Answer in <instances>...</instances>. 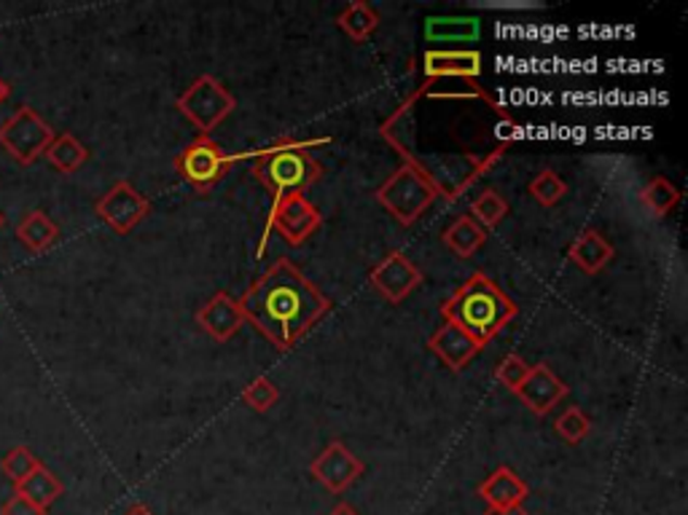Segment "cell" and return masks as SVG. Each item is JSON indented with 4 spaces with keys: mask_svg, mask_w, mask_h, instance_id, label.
Returning a JSON list of instances; mask_svg holds the SVG:
<instances>
[{
    "mask_svg": "<svg viewBox=\"0 0 688 515\" xmlns=\"http://www.w3.org/2000/svg\"><path fill=\"white\" fill-rule=\"evenodd\" d=\"M237 304L245 322H251L278 352H291L318 325L320 317L331 311V298L288 258L275 260Z\"/></svg>",
    "mask_w": 688,
    "mask_h": 515,
    "instance_id": "cell-1",
    "label": "cell"
},
{
    "mask_svg": "<svg viewBox=\"0 0 688 515\" xmlns=\"http://www.w3.org/2000/svg\"><path fill=\"white\" fill-rule=\"evenodd\" d=\"M442 317L487 347L514 320L517 304L484 271H473L442 304Z\"/></svg>",
    "mask_w": 688,
    "mask_h": 515,
    "instance_id": "cell-2",
    "label": "cell"
},
{
    "mask_svg": "<svg viewBox=\"0 0 688 515\" xmlns=\"http://www.w3.org/2000/svg\"><path fill=\"white\" fill-rule=\"evenodd\" d=\"M329 143V138L320 140H296V138H280L269 143L267 149L247 151V154H237L234 162L240 158H253V175L258 183L272 194L275 199H283L288 194H302L315 185L323 175L320 164L309 156V149Z\"/></svg>",
    "mask_w": 688,
    "mask_h": 515,
    "instance_id": "cell-3",
    "label": "cell"
},
{
    "mask_svg": "<svg viewBox=\"0 0 688 515\" xmlns=\"http://www.w3.org/2000/svg\"><path fill=\"white\" fill-rule=\"evenodd\" d=\"M374 196L398 223L411 226L425 215V209L436 202V196H442V191L422 169L404 164L377 189Z\"/></svg>",
    "mask_w": 688,
    "mask_h": 515,
    "instance_id": "cell-4",
    "label": "cell"
},
{
    "mask_svg": "<svg viewBox=\"0 0 688 515\" xmlns=\"http://www.w3.org/2000/svg\"><path fill=\"white\" fill-rule=\"evenodd\" d=\"M175 105H178V111L200 129L202 138H207V134L234 111L237 100L216 76H200L183 94H180Z\"/></svg>",
    "mask_w": 688,
    "mask_h": 515,
    "instance_id": "cell-5",
    "label": "cell"
},
{
    "mask_svg": "<svg viewBox=\"0 0 688 515\" xmlns=\"http://www.w3.org/2000/svg\"><path fill=\"white\" fill-rule=\"evenodd\" d=\"M175 172L186 180L189 185H194L200 194H207L211 189H216L224 178L229 175L234 156H229L216 140L211 138H196L194 143L186 145L178 156H175Z\"/></svg>",
    "mask_w": 688,
    "mask_h": 515,
    "instance_id": "cell-6",
    "label": "cell"
},
{
    "mask_svg": "<svg viewBox=\"0 0 688 515\" xmlns=\"http://www.w3.org/2000/svg\"><path fill=\"white\" fill-rule=\"evenodd\" d=\"M323 223V215L309 205L307 196L302 194H288L283 199H275L272 209L267 215V226H264V240L258 245L256 256H262L267 240L272 234H280L291 247H298L302 242H307L315 231Z\"/></svg>",
    "mask_w": 688,
    "mask_h": 515,
    "instance_id": "cell-7",
    "label": "cell"
},
{
    "mask_svg": "<svg viewBox=\"0 0 688 515\" xmlns=\"http://www.w3.org/2000/svg\"><path fill=\"white\" fill-rule=\"evenodd\" d=\"M54 140V129L33 107L22 105L14 116L0 124V145L20 164H33L47 154Z\"/></svg>",
    "mask_w": 688,
    "mask_h": 515,
    "instance_id": "cell-8",
    "label": "cell"
},
{
    "mask_svg": "<svg viewBox=\"0 0 688 515\" xmlns=\"http://www.w3.org/2000/svg\"><path fill=\"white\" fill-rule=\"evenodd\" d=\"M94 213L116 234H129L151 213V202L129 180H118V183L111 185L109 194H103L94 202Z\"/></svg>",
    "mask_w": 688,
    "mask_h": 515,
    "instance_id": "cell-9",
    "label": "cell"
},
{
    "mask_svg": "<svg viewBox=\"0 0 688 515\" xmlns=\"http://www.w3.org/2000/svg\"><path fill=\"white\" fill-rule=\"evenodd\" d=\"M369 282L387 304H402L406 296H411L422 285V271L406 253L391 250L371 269Z\"/></svg>",
    "mask_w": 688,
    "mask_h": 515,
    "instance_id": "cell-10",
    "label": "cell"
},
{
    "mask_svg": "<svg viewBox=\"0 0 688 515\" xmlns=\"http://www.w3.org/2000/svg\"><path fill=\"white\" fill-rule=\"evenodd\" d=\"M309 473L318 484H323L331 494H344L355 480L364 475V462L342 443V440H331L313 462H309Z\"/></svg>",
    "mask_w": 688,
    "mask_h": 515,
    "instance_id": "cell-11",
    "label": "cell"
},
{
    "mask_svg": "<svg viewBox=\"0 0 688 515\" xmlns=\"http://www.w3.org/2000/svg\"><path fill=\"white\" fill-rule=\"evenodd\" d=\"M514 395L535 416H546L560 400L571 395V387L546 362H538V365H530L527 378H524L522 387Z\"/></svg>",
    "mask_w": 688,
    "mask_h": 515,
    "instance_id": "cell-12",
    "label": "cell"
},
{
    "mask_svg": "<svg viewBox=\"0 0 688 515\" xmlns=\"http://www.w3.org/2000/svg\"><path fill=\"white\" fill-rule=\"evenodd\" d=\"M482 54L473 49H428L422 54V73L428 81H444V78H471L476 81L482 76Z\"/></svg>",
    "mask_w": 688,
    "mask_h": 515,
    "instance_id": "cell-13",
    "label": "cell"
},
{
    "mask_svg": "<svg viewBox=\"0 0 688 515\" xmlns=\"http://www.w3.org/2000/svg\"><path fill=\"white\" fill-rule=\"evenodd\" d=\"M196 322H200V327L207 336L216 338L218 344H227L245 325V317H242V309L234 296H229L227 291H218L196 311Z\"/></svg>",
    "mask_w": 688,
    "mask_h": 515,
    "instance_id": "cell-14",
    "label": "cell"
},
{
    "mask_svg": "<svg viewBox=\"0 0 688 515\" xmlns=\"http://www.w3.org/2000/svg\"><path fill=\"white\" fill-rule=\"evenodd\" d=\"M428 349L455 373H460L476 355L484 352V347L476 338L468 336L462 327L453 325V322H444V325L428 338Z\"/></svg>",
    "mask_w": 688,
    "mask_h": 515,
    "instance_id": "cell-15",
    "label": "cell"
},
{
    "mask_svg": "<svg viewBox=\"0 0 688 515\" xmlns=\"http://www.w3.org/2000/svg\"><path fill=\"white\" fill-rule=\"evenodd\" d=\"M476 491L489 507H517L530 497V486L506 464L489 473Z\"/></svg>",
    "mask_w": 688,
    "mask_h": 515,
    "instance_id": "cell-16",
    "label": "cell"
},
{
    "mask_svg": "<svg viewBox=\"0 0 688 515\" xmlns=\"http://www.w3.org/2000/svg\"><path fill=\"white\" fill-rule=\"evenodd\" d=\"M616 256L611 242L600 234L597 229H584L573 240V245L568 247V258L575 269H581L584 274H597V271L606 269L611 263V258Z\"/></svg>",
    "mask_w": 688,
    "mask_h": 515,
    "instance_id": "cell-17",
    "label": "cell"
},
{
    "mask_svg": "<svg viewBox=\"0 0 688 515\" xmlns=\"http://www.w3.org/2000/svg\"><path fill=\"white\" fill-rule=\"evenodd\" d=\"M482 27L476 16H431L425 20L428 43H471L476 41Z\"/></svg>",
    "mask_w": 688,
    "mask_h": 515,
    "instance_id": "cell-18",
    "label": "cell"
},
{
    "mask_svg": "<svg viewBox=\"0 0 688 515\" xmlns=\"http://www.w3.org/2000/svg\"><path fill=\"white\" fill-rule=\"evenodd\" d=\"M60 229L43 209H33L16 226V240L30 253H47L58 242Z\"/></svg>",
    "mask_w": 688,
    "mask_h": 515,
    "instance_id": "cell-19",
    "label": "cell"
},
{
    "mask_svg": "<svg viewBox=\"0 0 688 515\" xmlns=\"http://www.w3.org/2000/svg\"><path fill=\"white\" fill-rule=\"evenodd\" d=\"M62 491H65L62 480L52 473V469L43 467V464H38V467L33 469L22 484H16V494L30 500L33 505H38L41 511H49V507L60 500Z\"/></svg>",
    "mask_w": 688,
    "mask_h": 515,
    "instance_id": "cell-20",
    "label": "cell"
},
{
    "mask_svg": "<svg viewBox=\"0 0 688 515\" xmlns=\"http://www.w3.org/2000/svg\"><path fill=\"white\" fill-rule=\"evenodd\" d=\"M442 240L458 258H473V253L482 250L484 242H487V229H482L471 215H460V218L444 231Z\"/></svg>",
    "mask_w": 688,
    "mask_h": 515,
    "instance_id": "cell-21",
    "label": "cell"
},
{
    "mask_svg": "<svg viewBox=\"0 0 688 515\" xmlns=\"http://www.w3.org/2000/svg\"><path fill=\"white\" fill-rule=\"evenodd\" d=\"M336 25H340V30L349 41L364 43L366 38L374 36V30L380 27V14H377L374 5L366 3V0H355V3H349L347 9L336 16Z\"/></svg>",
    "mask_w": 688,
    "mask_h": 515,
    "instance_id": "cell-22",
    "label": "cell"
},
{
    "mask_svg": "<svg viewBox=\"0 0 688 515\" xmlns=\"http://www.w3.org/2000/svg\"><path fill=\"white\" fill-rule=\"evenodd\" d=\"M43 156L49 158V164H52L58 172L71 175V172H76L81 164H87L89 151H87V145H84L78 138H73L71 132H62V134H54V140L49 143L47 154Z\"/></svg>",
    "mask_w": 688,
    "mask_h": 515,
    "instance_id": "cell-23",
    "label": "cell"
},
{
    "mask_svg": "<svg viewBox=\"0 0 688 515\" xmlns=\"http://www.w3.org/2000/svg\"><path fill=\"white\" fill-rule=\"evenodd\" d=\"M640 202L646 205V209L653 218H664V215H670L678 207L680 191L675 189L667 178H651L646 189H642Z\"/></svg>",
    "mask_w": 688,
    "mask_h": 515,
    "instance_id": "cell-24",
    "label": "cell"
},
{
    "mask_svg": "<svg viewBox=\"0 0 688 515\" xmlns=\"http://www.w3.org/2000/svg\"><path fill=\"white\" fill-rule=\"evenodd\" d=\"M506 215H509V202H506L498 191H482V194L471 202V218L476 220L482 229H495Z\"/></svg>",
    "mask_w": 688,
    "mask_h": 515,
    "instance_id": "cell-25",
    "label": "cell"
},
{
    "mask_svg": "<svg viewBox=\"0 0 688 515\" xmlns=\"http://www.w3.org/2000/svg\"><path fill=\"white\" fill-rule=\"evenodd\" d=\"M565 194H568V183L560 178V175L551 172V169H544V172L530 183V196L544 207L560 205V202L565 199Z\"/></svg>",
    "mask_w": 688,
    "mask_h": 515,
    "instance_id": "cell-26",
    "label": "cell"
},
{
    "mask_svg": "<svg viewBox=\"0 0 688 515\" xmlns=\"http://www.w3.org/2000/svg\"><path fill=\"white\" fill-rule=\"evenodd\" d=\"M555 429H557V435H560V438L565 440V443L578 446L581 440L589 438L591 419L586 416V413L581 411V409H568V411H562L560 416H557Z\"/></svg>",
    "mask_w": 688,
    "mask_h": 515,
    "instance_id": "cell-27",
    "label": "cell"
},
{
    "mask_svg": "<svg viewBox=\"0 0 688 515\" xmlns=\"http://www.w3.org/2000/svg\"><path fill=\"white\" fill-rule=\"evenodd\" d=\"M38 456L33 454L30 449H27V446H14V449L11 451H5V456H3V462H0V469H3V475L5 478L11 480V484H22V480L27 478V475L33 473V469L38 467Z\"/></svg>",
    "mask_w": 688,
    "mask_h": 515,
    "instance_id": "cell-28",
    "label": "cell"
},
{
    "mask_svg": "<svg viewBox=\"0 0 688 515\" xmlns=\"http://www.w3.org/2000/svg\"><path fill=\"white\" fill-rule=\"evenodd\" d=\"M242 400H245L247 405H251L253 411H258V413H267L269 409H272L275 403H278L280 400V389L275 387V382L272 378H267V376H258V378H253L251 384H247L245 389H242V395H240Z\"/></svg>",
    "mask_w": 688,
    "mask_h": 515,
    "instance_id": "cell-29",
    "label": "cell"
},
{
    "mask_svg": "<svg viewBox=\"0 0 688 515\" xmlns=\"http://www.w3.org/2000/svg\"><path fill=\"white\" fill-rule=\"evenodd\" d=\"M527 373H530V365L519 358V355H506V358L500 360V365L495 368V378H498L509 392H517V389L522 387Z\"/></svg>",
    "mask_w": 688,
    "mask_h": 515,
    "instance_id": "cell-30",
    "label": "cell"
},
{
    "mask_svg": "<svg viewBox=\"0 0 688 515\" xmlns=\"http://www.w3.org/2000/svg\"><path fill=\"white\" fill-rule=\"evenodd\" d=\"M0 515H47V511H41L38 505H33L30 500H25L22 494H11L9 500H5L3 511H0Z\"/></svg>",
    "mask_w": 688,
    "mask_h": 515,
    "instance_id": "cell-31",
    "label": "cell"
},
{
    "mask_svg": "<svg viewBox=\"0 0 688 515\" xmlns=\"http://www.w3.org/2000/svg\"><path fill=\"white\" fill-rule=\"evenodd\" d=\"M484 515H530V513L524 511L522 505H517V507H487V513Z\"/></svg>",
    "mask_w": 688,
    "mask_h": 515,
    "instance_id": "cell-32",
    "label": "cell"
},
{
    "mask_svg": "<svg viewBox=\"0 0 688 515\" xmlns=\"http://www.w3.org/2000/svg\"><path fill=\"white\" fill-rule=\"evenodd\" d=\"M329 515H360V513L355 511L353 505H347V502H340V505H336L334 511H331Z\"/></svg>",
    "mask_w": 688,
    "mask_h": 515,
    "instance_id": "cell-33",
    "label": "cell"
},
{
    "mask_svg": "<svg viewBox=\"0 0 688 515\" xmlns=\"http://www.w3.org/2000/svg\"><path fill=\"white\" fill-rule=\"evenodd\" d=\"M124 515H154V513H151V511H149V507H145V505H140V502H138V505H132V507H129V511H127V513H124Z\"/></svg>",
    "mask_w": 688,
    "mask_h": 515,
    "instance_id": "cell-34",
    "label": "cell"
},
{
    "mask_svg": "<svg viewBox=\"0 0 688 515\" xmlns=\"http://www.w3.org/2000/svg\"><path fill=\"white\" fill-rule=\"evenodd\" d=\"M9 94H11V87L3 81V78H0V103H3V100L9 98Z\"/></svg>",
    "mask_w": 688,
    "mask_h": 515,
    "instance_id": "cell-35",
    "label": "cell"
},
{
    "mask_svg": "<svg viewBox=\"0 0 688 515\" xmlns=\"http://www.w3.org/2000/svg\"><path fill=\"white\" fill-rule=\"evenodd\" d=\"M3 223H5V218H3V213H0V229H3Z\"/></svg>",
    "mask_w": 688,
    "mask_h": 515,
    "instance_id": "cell-36",
    "label": "cell"
}]
</instances>
